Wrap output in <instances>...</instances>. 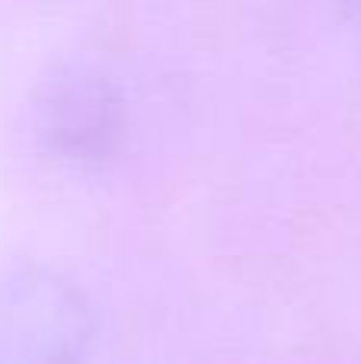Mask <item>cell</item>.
<instances>
[{
    "label": "cell",
    "mask_w": 361,
    "mask_h": 364,
    "mask_svg": "<svg viewBox=\"0 0 361 364\" xmlns=\"http://www.w3.org/2000/svg\"><path fill=\"white\" fill-rule=\"evenodd\" d=\"M51 132L70 151H99L112 128V100L96 83H68L58 87L48 106Z\"/></svg>",
    "instance_id": "2"
},
{
    "label": "cell",
    "mask_w": 361,
    "mask_h": 364,
    "mask_svg": "<svg viewBox=\"0 0 361 364\" xmlns=\"http://www.w3.org/2000/svg\"><path fill=\"white\" fill-rule=\"evenodd\" d=\"M80 294L45 269L0 282V364H77L87 346Z\"/></svg>",
    "instance_id": "1"
}]
</instances>
